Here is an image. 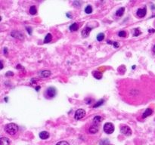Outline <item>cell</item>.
Returning <instances> with one entry per match:
<instances>
[{
	"label": "cell",
	"mask_w": 155,
	"mask_h": 145,
	"mask_svg": "<svg viewBox=\"0 0 155 145\" xmlns=\"http://www.w3.org/2000/svg\"><path fill=\"white\" fill-rule=\"evenodd\" d=\"M18 126L16 125L15 123H9L7 124L5 127V131H6L7 134H8L9 135H15L18 131Z\"/></svg>",
	"instance_id": "cell-1"
},
{
	"label": "cell",
	"mask_w": 155,
	"mask_h": 145,
	"mask_svg": "<svg viewBox=\"0 0 155 145\" xmlns=\"http://www.w3.org/2000/svg\"><path fill=\"white\" fill-rule=\"evenodd\" d=\"M104 131L107 134H112L114 131V126L111 123H106L104 126Z\"/></svg>",
	"instance_id": "cell-2"
},
{
	"label": "cell",
	"mask_w": 155,
	"mask_h": 145,
	"mask_svg": "<svg viewBox=\"0 0 155 145\" xmlns=\"http://www.w3.org/2000/svg\"><path fill=\"white\" fill-rule=\"evenodd\" d=\"M85 116H86V111L83 110V109H78L75 113L74 117H75L76 119L78 120V119H82Z\"/></svg>",
	"instance_id": "cell-3"
},
{
	"label": "cell",
	"mask_w": 155,
	"mask_h": 145,
	"mask_svg": "<svg viewBox=\"0 0 155 145\" xmlns=\"http://www.w3.org/2000/svg\"><path fill=\"white\" fill-rule=\"evenodd\" d=\"M56 89L54 87H49L46 90V96L49 98H52L56 95Z\"/></svg>",
	"instance_id": "cell-4"
},
{
	"label": "cell",
	"mask_w": 155,
	"mask_h": 145,
	"mask_svg": "<svg viewBox=\"0 0 155 145\" xmlns=\"http://www.w3.org/2000/svg\"><path fill=\"white\" fill-rule=\"evenodd\" d=\"M120 131H121V132L123 133V134L126 136H130L131 135H132V130H131V128L127 126H122L121 128H120Z\"/></svg>",
	"instance_id": "cell-5"
},
{
	"label": "cell",
	"mask_w": 155,
	"mask_h": 145,
	"mask_svg": "<svg viewBox=\"0 0 155 145\" xmlns=\"http://www.w3.org/2000/svg\"><path fill=\"white\" fill-rule=\"evenodd\" d=\"M11 36H13L14 38H16V39H24V36H23V34L21 33V32H19V31H12L11 33Z\"/></svg>",
	"instance_id": "cell-6"
},
{
	"label": "cell",
	"mask_w": 155,
	"mask_h": 145,
	"mask_svg": "<svg viewBox=\"0 0 155 145\" xmlns=\"http://www.w3.org/2000/svg\"><path fill=\"white\" fill-rule=\"evenodd\" d=\"M146 12H147V8L146 7H144L143 8H139L137 10V16L139 18H144L146 15Z\"/></svg>",
	"instance_id": "cell-7"
},
{
	"label": "cell",
	"mask_w": 155,
	"mask_h": 145,
	"mask_svg": "<svg viewBox=\"0 0 155 145\" xmlns=\"http://www.w3.org/2000/svg\"><path fill=\"white\" fill-rule=\"evenodd\" d=\"M91 30H92V28H90L89 27H86V28L83 29V30L82 31V36H83V37H87V36H89Z\"/></svg>",
	"instance_id": "cell-8"
},
{
	"label": "cell",
	"mask_w": 155,
	"mask_h": 145,
	"mask_svg": "<svg viewBox=\"0 0 155 145\" xmlns=\"http://www.w3.org/2000/svg\"><path fill=\"white\" fill-rule=\"evenodd\" d=\"M39 138L42 140H45L47 138H49V133L46 131H41L39 133Z\"/></svg>",
	"instance_id": "cell-9"
},
{
	"label": "cell",
	"mask_w": 155,
	"mask_h": 145,
	"mask_svg": "<svg viewBox=\"0 0 155 145\" xmlns=\"http://www.w3.org/2000/svg\"><path fill=\"white\" fill-rule=\"evenodd\" d=\"M152 113H153L152 109L148 108V109H146V110H145V111L144 113H143V114H142V118H143V119L147 118V117H148L149 116H151Z\"/></svg>",
	"instance_id": "cell-10"
},
{
	"label": "cell",
	"mask_w": 155,
	"mask_h": 145,
	"mask_svg": "<svg viewBox=\"0 0 155 145\" xmlns=\"http://www.w3.org/2000/svg\"><path fill=\"white\" fill-rule=\"evenodd\" d=\"M101 120H102V118H101V116H95L94 119H93V125L98 126L101 123Z\"/></svg>",
	"instance_id": "cell-11"
},
{
	"label": "cell",
	"mask_w": 155,
	"mask_h": 145,
	"mask_svg": "<svg viewBox=\"0 0 155 145\" xmlns=\"http://www.w3.org/2000/svg\"><path fill=\"white\" fill-rule=\"evenodd\" d=\"M51 74H52V72L49 70H43V71L40 72V73H39L40 76L41 77H43V78L49 77V76H51Z\"/></svg>",
	"instance_id": "cell-12"
},
{
	"label": "cell",
	"mask_w": 155,
	"mask_h": 145,
	"mask_svg": "<svg viewBox=\"0 0 155 145\" xmlns=\"http://www.w3.org/2000/svg\"><path fill=\"white\" fill-rule=\"evenodd\" d=\"M92 74H93V76L97 79H101L102 78V72L99 71H94Z\"/></svg>",
	"instance_id": "cell-13"
},
{
	"label": "cell",
	"mask_w": 155,
	"mask_h": 145,
	"mask_svg": "<svg viewBox=\"0 0 155 145\" xmlns=\"http://www.w3.org/2000/svg\"><path fill=\"white\" fill-rule=\"evenodd\" d=\"M10 141L7 138H2L0 140V145H9Z\"/></svg>",
	"instance_id": "cell-14"
},
{
	"label": "cell",
	"mask_w": 155,
	"mask_h": 145,
	"mask_svg": "<svg viewBox=\"0 0 155 145\" xmlns=\"http://www.w3.org/2000/svg\"><path fill=\"white\" fill-rule=\"evenodd\" d=\"M98 131V126H94V125H93L92 126H91V127L89 128V131L90 133H92V134H95V133H96Z\"/></svg>",
	"instance_id": "cell-15"
},
{
	"label": "cell",
	"mask_w": 155,
	"mask_h": 145,
	"mask_svg": "<svg viewBox=\"0 0 155 145\" xmlns=\"http://www.w3.org/2000/svg\"><path fill=\"white\" fill-rule=\"evenodd\" d=\"M124 11H125V8H119L116 12V15L118 16V17H121L124 14Z\"/></svg>",
	"instance_id": "cell-16"
},
{
	"label": "cell",
	"mask_w": 155,
	"mask_h": 145,
	"mask_svg": "<svg viewBox=\"0 0 155 145\" xmlns=\"http://www.w3.org/2000/svg\"><path fill=\"white\" fill-rule=\"evenodd\" d=\"M52 40V36L51 33H48L44 39V43H49Z\"/></svg>",
	"instance_id": "cell-17"
},
{
	"label": "cell",
	"mask_w": 155,
	"mask_h": 145,
	"mask_svg": "<svg viewBox=\"0 0 155 145\" xmlns=\"http://www.w3.org/2000/svg\"><path fill=\"white\" fill-rule=\"evenodd\" d=\"M79 28V26H78V24L77 23H74L73 24H71V25L70 26L69 29L70 31H77Z\"/></svg>",
	"instance_id": "cell-18"
},
{
	"label": "cell",
	"mask_w": 155,
	"mask_h": 145,
	"mask_svg": "<svg viewBox=\"0 0 155 145\" xmlns=\"http://www.w3.org/2000/svg\"><path fill=\"white\" fill-rule=\"evenodd\" d=\"M30 13L32 15H36V14L37 13V8H36L35 5H33V6L30 7Z\"/></svg>",
	"instance_id": "cell-19"
},
{
	"label": "cell",
	"mask_w": 155,
	"mask_h": 145,
	"mask_svg": "<svg viewBox=\"0 0 155 145\" xmlns=\"http://www.w3.org/2000/svg\"><path fill=\"white\" fill-rule=\"evenodd\" d=\"M85 12L86 14H91L92 12V8L91 5H87L86 8H85Z\"/></svg>",
	"instance_id": "cell-20"
},
{
	"label": "cell",
	"mask_w": 155,
	"mask_h": 145,
	"mask_svg": "<svg viewBox=\"0 0 155 145\" xmlns=\"http://www.w3.org/2000/svg\"><path fill=\"white\" fill-rule=\"evenodd\" d=\"M104 39V33H99L98 36H97V40L99 41V42H101L103 39Z\"/></svg>",
	"instance_id": "cell-21"
},
{
	"label": "cell",
	"mask_w": 155,
	"mask_h": 145,
	"mask_svg": "<svg viewBox=\"0 0 155 145\" xmlns=\"http://www.w3.org/2000/svg\"><path fill=\"white\" fill-rule=\"evenodd\" d=\"M108 44H112L115 48H119V44H118V42H111V41H108Z\"/></svg>",
	"instance_id": "cell-22"
},
{
	"label": "cell",
	"mask_w": 155,
	"mask_h": 145,
	"mask_svg": "<svg viewBox=\"0 0 155 145\" xmlns=\"http://www.w3.org/2000/svg\"><path fill=\"white\" fill-rule=\"evenodd\" d=\"M103 103H104V100H100L99 101H98L96 104H95L93 106V107H94V108H95V107H98L101 106V104H103Z\"/></svg>",
	"instance_id": "cell-23"
},
{
	"label": "cell",
	"mask_w": 155,
	"mask_h": 145,
	"mask_svg": "<svg viewBox=\"0 0 155 145\" xmlns=\"http://www.w3.org/2000/svg\"><path fill=\"white\" fill-rule=\"evenodd\" d=\"M118 36H120V37H126V33L125 31H120L118 33Z\"/></svg>",
	"instance_id": "cell-24"
},
{
	"label": "cell",
	"mask_w": 155,
	"mask_h": 145,
	"mask_svg": "<svg viewBox=\"0 0 155 145\" xmlns=\"http://www.w3.org/2000/svg\"><path fill=\"white\" fill-rule=\"evenodd\" d=\"M139 34H141V32L139 31V30H138V29H137V28H136V29H135V30H134V33H133V36H138Z\"/></svg>",
	"instance_id": "cell-25"
},
{
	"label": "cell",
	"mask_w": 155,
	"mask_h": 145,
	"mask_svg": "<svg viewBox=\"0 0 155 145\" xmlns=\"http://www.w3.org/2000/svg\"><path fill=\"white\" fill-rule=\"evenodd\" d=\"M109 141L108 140H103L100 142V145H108Z\"/></svg>",
	"instance_id": "cell-26"
},
{
	"label": "cell",
	"mask_w": 155,
	"mask_h": 145,
	"mask_svg": "<svg viewBox=\"0 0 155 145\" xmlns=\"http://www.w3.org/2000/svg\"><path fill=\"white\" fill-rule=\"evenodd\" d=\"M56 145H70L67 141H60V142H58Z\"/></svg>",
	"instance_id": "cell-27"
},
{
	"label": "cell",
	"mask_w": 155,
	"mask_h": 145,
	"mask_svg": "<svg viewBox=\"0 0 155 145\" xmlns=\"http://www.w3.org/2000/svg\"><path fill=\"white\" fill-rule=\"evenodd\" d=\"M26 29L27 30L28 33H29L30 35H31V34H32V29H31V28H30V27H26Z\"/></svg>",
	"instance_id": "cell-28"
},
{
	"label": "cell",
	"mask_w": 155,
	"mask_h": 145,
	"mask_svg": "<svg viewBox=\"0 0 155 145\" xmlns=\"http://www.w3.org/2000/svg\"><path fill=\"white\" fill-rule=\"evenodd\" d=\"M14 75V73H13V72H7V73H6V76H13Z\"/></svg>",
	"instance_id": "cell-29"
},
{
	"label": "cell",
	"mask_w": 155,
	"mask_h": 145,
	"mask_svg": "<svg viewBox=\"0 0 155 145\" xmlns=\"http://www.w3.org/2000/svg\"><path fill=\"white\" fill-rule=\"evenodd\" d=\"M153 52H154V54H155V45H154V47H153Z\"/></svg>",
	"instance_id": "cell-30"
},
{
	"label": "cell",
	"mask_w": 155,
	"mask_h": 145,
	"mask_svg": "<svg viewBox=\"0 0 155 145\" xmlns=\"http://www.w3.org/2000/svg\"><path fill=\"white\" fill-rule=\"evenodd\" d=\"M4 53L5 54V53H7V49H6V48L4 49Z\"/></svg>",
	"instance_id": "cell-31"
},
{
	"label": "cell",
	"mask_w": 155,
	"mask_h": 145,
	"mask_svg": "<svg viewBox=\"0 0 155 145\" xmlns=\"http://www.w3.org/2000/svg\"><path fill=\"white\" fill-rule=\"evenodd\" d=\"M108 145H113V144H108Z\"/></svg>",
	"instance_id": "cell-32"
}]
</instances>
